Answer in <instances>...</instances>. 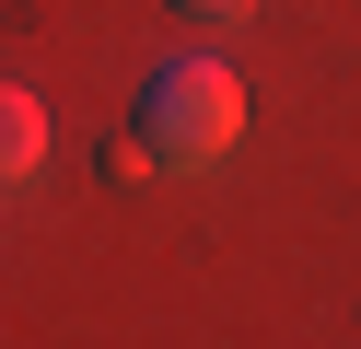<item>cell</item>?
<instances>
[{"instance_id": "obj_1", "label": "cell", "mask_w": 361, "mask_h": 349, "mask_svg": "<svg viewBox=\"0 0 361 349\" xmlns=\"http://www.w3.org/2000/svg\"><path fill=\"white\" fill-rule=\"evenodd\" d=\"M140 128H128V152L140 163H175V175H198V163H221L233 152V128H245V82L221 59H164L140 82Z\"/></svg>"}, {"instance_id": "obj_3", "label": "cell", "mask_w": 361, "mask_h": 349, "mask_svg": "<svg viewBox=\"0 0 361 349\" xmlns=\"http://www.w3.org/2000/svg\"><path fill=\"white\" fill-rule=\"evenodd\" d=\"M257 0H175V23H245Z\"/></svg>"}, {"instance_id": "obj_2", "label": "cell", "mask_w": 361, "mask_h": 349, "mask_svg": "<svg viewBox=\"0 0 361 349\" xmlns=\"http://www.w3.org/2000/svg\"><path fill=\"white\" fill-rule=\"evenodd\" d=\"M35 163H47V105L0 82V186H12V175H35Z\"/></svg>"}]
</instances>
